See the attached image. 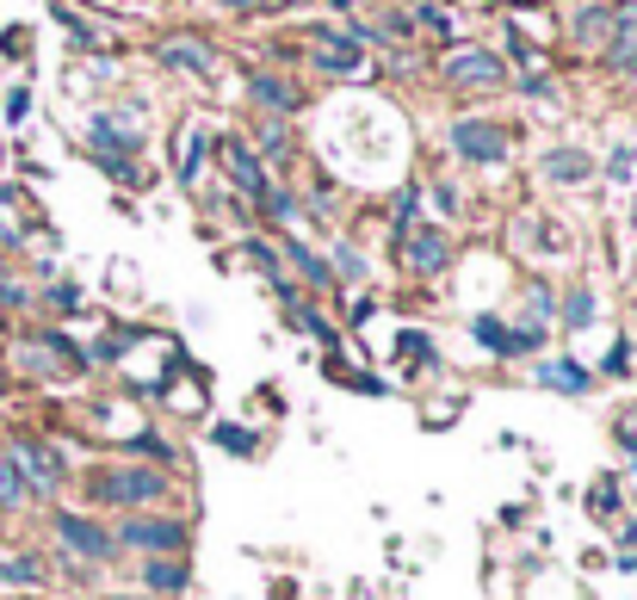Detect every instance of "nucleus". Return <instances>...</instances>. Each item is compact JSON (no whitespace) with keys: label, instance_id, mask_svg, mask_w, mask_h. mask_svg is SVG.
<instances>
[{"label":"nucleus","instance_id":"nucleus-1","mask_svg":"<svg viewBox=\"0 0 637 600\" xmlns=\"http://www.w3.org/2000/svg\"><path fill=\"white\" fill-rule=\"evenodd\" d=\"M87 495L106 507H124V514H149V507L168 502V470H155V465H106L87 477Z\"/></svg>","mask_w":637,"mask_h":600},{"label":"nucleus","instance_id":"nucleus-2","mask_svg":"<svg viewBox=\"0 0 637 600\" xmlns=\"http://www.w3.org/2000/svg\"><path fill=\"white\" fill-rule=\"evenodd\" d=\"M112 544L118 551H143V558H180L186 551V521H174V514H124Z\"/></svg>","mask_w":637,"mask_h":600},{"label":"nucleus","instance_id":"nucleus-3","mask_svg":"<svg viewBox=\"0 0 637 600\" xmlns=\"http://www.w3.org/2000/svg\"><path fill=\"white\" fill-rule=\"evenodd\" d=\"M470 341H477L489 359H526V353L544 347V322H520V329H507L502 316H477V322H470Z\"/></svg>","mask_w":637,"mask_h":600},{"label":"nucleus","instance_id":"nucleus-4","mask_svg":"<svg viewBox=\"0 0 637 600\" xmlns=\"http://www.w3.org/2000/svg\"><path fill=\"white\" fill-rule=\"evenodd\" d=\"M57 539H62L69 558H87V563H112L118 558L112 532H106L94 514H81V507H62V514H57Z\"/></svg>","mask_w":637,"mask_h":600},{"label":"nucleus","instance_id":"nucleus-5","mask_svg":"<svg viewBox=\"0 0 637 600\" xmlns=\"http://www.w3.org/2000/svg\"><path fill=\"white\" fill-rule=\"evenodd\" d=\"M211 156L223 161V174H230V186H235L242 198H254V205L267 198V186H272V180H267V161L254 156L242 136H223V143H211Z\"/></svg>","mask_w":637,"mask_h":600},{"label":"nucleus","instance_id":"nucleus-6","mask_svg":"<svg viewBox=\"0 0 637 600\" xmlns=\"http://www.w3.org/2000/svg\"><path fill=\"white\" fill-rule=\"evenodd\" d=\"M445 260H452V235H445L440 223H408L403 230V267L415 272V279H433V272H445Z\"/></svg>","mask_w":637,"mask_h":600},{"label":"nucleus","instance_id":"nucleus-7","mask_svg":"<svg viewBox=\"0 0 637 600\" xmlns=\"http://www.w3.org/2000/svg\"><path fill=\"white\" fill-rule=\"evenodd\" d=\"M452 149H458V161L495 168V161H507V131L489 124V118H458V124H452Z\"/></svg>","mask_w":637,"mask_h":600},{"label":"nucleus","instance_id":"nucleus-8","mask_svg":"<svg viewBox=\"0 0 637 600\" xmlns=\"http://www.w3.org/2000/svg\"><path fill=\"white\" fill-rule=\"evenodd\" d=\"M13 452V465L25 470V483H32V495H50V489H62V477H69V465H62L57 452L44 440H32V433H20V440L7 445Z\"/></svg>","mask_w":637,"mask_h":600},{"label":"nucleus","instance_id":"nucleus-9","mask_svg":"<svg viewBox=\"0 0 637 600\" xmlns=\"http://www.w3.org/2000/svg\"><path fill=\"white\" fill-rule=\"evenodd\" d=\"M445 81H452V87H483V94H495L507 81V62L495 57V50H452V57H445Z\"/></svg>","mask_w":637,"mask_h":600},{"label":"nucleus","instance_id":"nucleus-10","mask_svg":"<svg viewBox=\"0 0 637 600\" xmlns=\"http://www.w3.org/2000/svg\"><path fill=\"white\" fill-rule=\"evenodd\" d=\"M25 371H87V347H75L69 334H38V341H25Z\"/></svg>","mask_w":637,"mask_h":600},{"label":"nucleus","instance_id":"nucleus-11","mask_svg":"<svg viewBox=\"0 0 637 600\" xmlns=\"http://www.w3.org/2000/svg\"><path fill=\"white\" fill-rule=\"evenodd\" d=\"M600 57L613 75H637V0H613V38Z\"/></svg>","mask_w":637,"mask_h":600},{"label":"nucleus","instance_id":"nucleus-12","mask_svg":"<svg viewBox=\"0 0 637 600\" xmlns=\"http://www.w3.org/2000/svg\"><path fill=\"white\" fill-rule=\"evenodd\" d=\"M316 69L322 75H359L366 69V50L353 32H316Z\"/></svg>","mask_w":637,"mask_h":600},{"label":"nucleus","instance_id":"nucleus-13","mask_svg":"<svg viewBox=\"0 0 637 600\" xmlns=\"http://www.w3.org/2000/svg\"><path fill=\"white\" fill-rule=\"evenodd\" d=\"M161 62H168V69H186V75H211V69H217V50L198 38V32H180V38L161 44Z\"/></svg>","mask_w":637,"mask_h":600},{"label":"nucleus","instance_id":"nucleus-14","mask_svg":"<svg viewBox=\"0 0 637 600\" xmlns=\"http://www.w3.org/2000/svg\"><path fill=\"white\" fill-rule=\"evenodd\" d=\"M607 38H613V7L588 0V7L569 13V44H581V50H607Z\"/></svg>","mask_w":637,"mask_h":600},{"label":"nucleus","instance_id":"nucleus-15","mask_svg":"<svg viewBox=\"0 0 637 600\" xmlns=\"http://www.w3.org/2000/svg\"><path fill=\"white\" fill-rule=\"evenodd\" d=\"M248 94H254V106H260V112H297V106H304V94H297V87H291L285 75H267V69H260V75L248 81Z\"/></svg>","mask_w":637,"mask_h":600},{"label":"nucleus","instance_id":"nucleus-16","mask_svg":"<svg viewBox=\"0 0 637 600\" xmlns=\"http://www.w3.org/2000/svg\"><path fill=\"white\" fill-rule=\"evenodd\" d=\"M539 384L558 390V396H588V390H595V371L576 366V359H544V366H539Z\"/></svg>","mask_w":637,"mask_h":600},{"label":"nucleus","instance_id":"nucleus-17","mask_svg":"<svg viewBox=\"0 0 637 600\" xmlns=\"http://www.w3.org/2000/svg\"><path fill=\"white\" fill-rule=\"evenodd\" d=\"M279 248H285V260H291V267H297V272H304V279H309V285H316V291H334V272H329V260H322V254L309 248L304 235H279Z\"/></svg>","mask_w":637,"mask_h":600},{"label":"nucleus","instance_id":"nucleus-18","mask_svg":"<svg viewBox=\"0 0 637 600\" xmlns=\"http://www.w3.org/2000/svg\"><path fill=\"white\" fill-rule=\"evenodd\" d=\"M205 156H211V136L198 131V124H186V131L174 136V174H180V186H193V180H198Z\"/></svg>","mask_w":637,"mask_h":600},{"label":"nucleus","instance_id":"nucleus-19","mask_svg":"<svg viewBox=\"0 0 637 600\" xmlns=\"http://www.w3.org/2000/svg\"><path fill=\"white\" fill-rule=\"evenodd\" d=\"M118 452H124V458H149L155 470L161 465H174V445L161 440V433H155V427H131V433H118Z\"/></svg>","mask_w":637,"mask_h":600},{"label":"nucleus","instance_id":"nucleus-20","mask_svg":"<svg viewBox=\"0 0 637 600\" xmlns=\"http://www.w3.org/2000/svg\"><path fill=\"white\" fill-rule=\"evenodd\" d=\"M588 174H595V161L581 156V149H551L544 156V180H558V186H581Z\"/></svg>","mask_w":637,"mask_h":600},{"label":"nucleus","instance_id":"nucleus-21","mask_svg":"<svg viewBox=\"0 0 637 600\" xmlns=\"http://www.w3.org/2000/svg\"><path fill=\"white\" fill-rule=\"evenodd\" d=\"M32 502V483H25V470L13 465V452L0 445V514H13V507Z\"/></svg>","mask_w":637,"mask_h":600},{"label":"nucleus","instance_id":"nucleus-22","mask_svg":"<svg viewBox=\"0 0 637 600\" xmlns=\"http://www.w3.org/2000/svg\"><path fill=\"white\" fill-rule=\"evenodd\" d=\"M143 581H149L155 595H180V588H186V563L180 558H149L143 563Z\"/></svg>","mask_w":637,"mask_h":600},{"label":"nucleus","instance_id":"nucleus-23","mask_svg":"<svg viewBox=\"0 0 637 600\" xmlns=\"http://www.w3.org/2000/svg\"><path fill=\"white\" fill-rule=\"evenodd\" d=\"M211 440H217V452H235V458H254V452H260V445H254V427L217 421V427H211Z\"/></svg>","mask_w":637,"mask_h":600},{"label":"nucleus","instance_id":"nucleus-24","mask_svg":"<svg viewBox=\"0 0 637 600\" xmlns=\"http://www.w3.org/2000/svg\"><path fill=\"white\" fill-rule=\"evenodd\" d=\"M260 161H279V168L291 161V131L279 124V118H267V124H260Z\"/></svg>","mask_w":637,"mask_h":600},{"label":"nucleus","instance_id":"nucleus-25","mask_svg":"<svg viewBox=\"0 0 637 600\" xmlns=\"http://www.w3.org/2000/svg\"><path fill=\"white\" fill-rule=\"evenodd\" d=\"M595 316H600V304H595V291L588 285H576L569 297H563V322H569V329H588Z\"/></svg>","mask_w":637,"mask_h":600},{"label":"nucleus","instance_id":"nucleus-26","mask_svg":"<svg viewBox=\"0 0 637 600\" xmlns=\"http://www.w3.org/2000/svg\"><path fill=\"white\" fill-rule=\"evenodd\" d=\"M242 254H248V260H254L260 272H267V285H272V291H279V285H291L285 272H279V254H272L267 242H260V235H248V242H242Z\"/></svg>","mask_w":637,"mask_h":600},{"label":"nucleus","instance_id":"nucleus-27","mask_svg":"<svg viewBox=\"0 0 637 600\" xmlns=\"http://www.w3.org/2000/svg\"><path fill=\"white\" fill-rule=\"evenodd\" d=\"M0 581H44V563L38 558H7V551H0Z\"/></svg>","mask_w":637,"mask_h":600},{"label":"nucleus","instance_id":"nucleus-28","mask_svg":"<svg viewBox=\"0 0 637 600\" xmlns=\"http://www.w3.org/2000/svg\"><path fill=\"white\" fill-rule=\"evenodd\" d=\"M260 211H267L272 223H291V217H297V198H291L285 186H267V198H260Z\"/></svg>","mask_w":637,"mask_h":600},{"label":"nucleus","instance_id":"nucleus-29","mask_svg":"<svg viewBox=\"0 0 637 600\" xmlns=\"http://www.w3.org/2000/svg\"><path fill=\"white\" fill-rule=\"evenodd\" d=\"M526 304H532L539 322H551V316H558V291L544 285V279H532V285H526Z\"/></svg>","mask_w":637,"mask_h":600},{"label":"nucleus","instance_id":"nucleus-30","mask_svg":"<svg viewBox=\"0 0 637 600\" xmlns=\"http://www.w3.org/2000/svg\"><path fill=\"white\" fill-rule=\"evenodd\" d=\"M57 20L69 25V32H75V44H81V50H99V32H94V25H87V20H81L75 7H57Z\"/></svg>","mask_w":637,"mask_h":600},{"label":"nucleus","instance_id":"nucleus-31","mask_svg":"<svg viewBox=\"0 0 637 600\" xmlns=\"http://www.w3.org/2000/svg\"><path fill=\"white\" fill-rule=\"evenodd\" d=\"M329 272H341V279H359V272H366V254L341 242V248H334V267H329Z\"/></svg>","mask_w":637,"mask_h":600},{"label":"nucleus","instance_id":"nucleus-32","mask_svg":"<svg viewBox=\"0 0 637 600\" xmlns=\"http://www.w3.org/2000/svg\"><path fill=\"white\" fill-rule=\"evenodd\" d=\"M613 433H618V445L637 458V403L632 408H618V421H613Z\"/></svg>","mask_w":637,"mask_h":600},{"label":"nucleus","instance_id":"nucleus-33","mask_svg":"<svg viewBox=\"0 0 637 600\" xmlns=\"http://www.w3.org/2000/svg\"><path fill=\"white\" fill-rule=\"evenodd\" d=\"M588 507H595L600 521H613V514H618V489H613V483H595V495H588Z\"/></svg>","mask_w":637,"mask_h":600},{"label":"nucleus","instance_id":"nucleus-34","mask_svg":"<svg viewBox=\"0 0 637 600\" xmlns=\"http://www.w3.org/2000/svg\"><path fill=\"white\" fill-rule=\"evenodd\" d=\"M25 304H32V291L20 279H0V310H25Z\"/></svg>","mask_w":637,"mask_h":600},{"label":"nucleus","instance_id":"nucleus-35","mask_svg":"<svg viewBox=\"0 0 637 600\" xmlns=\"http://www.w3.org/2000/svg\"><path fill=\"white\" fill-rule=\"evenodd\" d=\"M415 211H421V193H415V186H403V193H396V223H415Z\"/></svg>","mask_w":637,"mask_h":600},{"label":"nucleus","instance_id":"nucleus-36","mask_svg":"<svg viewBox=\"0 0 637 600\" xmlns=\"http://www.w3.org/2000/svg\"><path fill=\"white\" fill-rule=\"evenodd\" d=\"M50 304H57L62 316H75L81 310V285H50Z\"/></svg>","mask_w":637,"mask_h":600},{"label":"nucleus","instance_id":"nucleus-37","mask_svg":"<svg viewBox=\"0 0 637 600\" xmlns=\"http://www.w3.org/2000/svg\"><path fill=\"white\" fill-rule=\"evenodd\" d=\"M507 50H514V62H539V44H526L520 32H507Z\"/></svg>","mask_w":637,"mask_h":600},{"label":"nucleus","instance_id":"nucleus-38","mask_svg":"<svg viewBox=\"0 0 637 600\" xmlns=\"http://www.w3.org/2000/svg\"><path fill=\"white\" fill-rule=\"evenodd\" d=\"M618 558H637V521H618Z\"/></svg>","mask_w":637,"mask_h":600},{"label":"nucleus","instance_id":"nucleus-39","mask_svg":"<svg viewBox=\"0 0 637 600\" xmlns=\"http://www.w3.org/2000/svg\"><path fill=\"white\" fill-rule=\"evenodd\" d=\"M632 149H613V161H607V174H613V180H632Z\"/></svg>","mask_w":637,"mask_h":600},{"label":"nucleus","instance_id":"nucleus-40","mask_svg":"<svg viewBox=\"0 0 637 600\" xmlns=\"http://www.w3.org/2000/svg\"><path fill=\"white\" fill-rule=\"evenodd\" d=\"M25 112H32V94H25V87H20V94L7 99V118H13V124H25Z\"/></svg>","mask_w":637,"mask_h":600},{"label":"nucleus","instance_id":"nucleus-41","mask_svg":"<svg viewBox=\"0 0 637 600\" xmlns=\"http://www.w3.org/2000/svg\"><path fill=\"white\" fill-rule=\"evenodd\" d=\"M625 366H632V341H618V347L607 353V371H625Z\"/></svg>","mask_w":637,"mask_h":600},{"label":"nucleus","instance_id":"nucleus-42","mask_svg":"<svg viewBox=\"0 0 637 600\" xmlns=\"http://www.w3.org/2000/svg\"><path fill=\"white\" fill-rule=\"evenodd\" d=\"M217 7H230V13H248L254 0H217Z\"/></svg>","mask_w":637,"mask_h":600},{"label":"nucleus","instance_id":"nucleus-43","mask_svg":"<svg viewBox=\"0 0 637 600\" xmlns=\"http://www.w3.org/2000/svg\"><path fill=\"white\" fill-rule=\"evenodd\" d=\"M0 396H7V378H0Z\"/></svg>","mask_w":637,"mask_h":600},{"label":"nucleus","instance_id":"nucleus-44","mask_svg":"<svg viewBox=\"0 0 637 600\" xmlns=\"http://www.w3.org/2000/svg\"><path fill=\"white\" fill-rule=\"evenodd\" d=\"M632 477H637V458H632Z\"/></svg>","mask_w":637,"mask_h":600},{"label":"nucleus","instance_id":"nucleus-45","mask_svg":"<svg viewBox=\"0 0 637 600\" xmlns=\"http://www.w3.org/2000/svg\"><path fill=\"white\" fill-rule=\"evenodd\" d=\"M0 279H7V267H0Z\"/></svg>","mask_w":637,"mask_h":600},{"label":"nucleus","instance_id":"nucleus-46","mask_svg":"<svg viewBox=\"0 0 637 600\" xmlns=\"http://www.w3.org/2000/svg\"><path fill=\"white\" fill-rule=\"evenodd\" d=\"M118 600H124V595H118Z\"/></svg>","mask_w":637,"mask_h":600}]
</instances>
